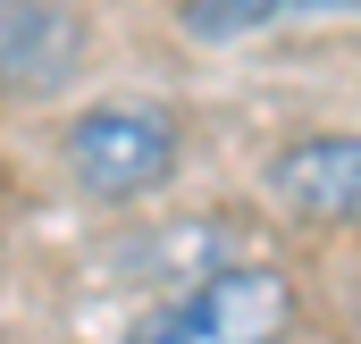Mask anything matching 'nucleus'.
<instances>
[{
    "label": "nucleus",
    "mask_w": 361,
    "mask_h": 344,
    "mask_svg": "<svg viewBox=\"0 0 361 344\" xmlns=\"http://www.w3.org/2000/svg\"><path fill=\"white\" fill-rule=\"evenodd\" d=\"M294 311L302 302L277 260H227V269L193 277L177 302L143 311L126 344H286Z\"/></svg>",
    "instance_id": "obj_1"
},
{
    "label": "nucleus",
    "mask_w": 361,
    "mask_h": 344,
    "mask_svg": "<svg viewBox=\"0 0 361 344\" xmlns=\"http://www.w3.org/2000/svg\"><path fill=\"white\" fill-rule=\"evenodd\" d=\"M59 152H68V176L92 202H143V193H160L177 176L185 135H177V118L152 109V101H92L85 118H68Z\"/></svg>",
    "instance_id": "obj_2"
},
{
    "label": "nucleus",
    "mask_w": 361,
    "mask_h": 344,
    "mask_svg": "<svg viewBox=\"0 0 361 344\" xmlns=\"http://www.w3.org/2000/svg\"><path fill=\"white\" fill-rule=\"evenodd\" d=\"M92 25L76 0H0V101H51L76 85Z\"/></svg>",
    "instance_id": "obj_3"
},
{
    "label": "nucleus",
    "mask_w": 361,
    "mask_h": 344,
    "mask_svg": "<svg viewBox=\"0 0 361 344\" xmlns=\"http://www.w3.org/2000/svg\"><path fill=\"white\" fill-rule=\"evenodd\" d=\"M277 210L311 219V227H345L361 219V135H302L261 168Z\"/></svg>",
    "instance_id": "obj_4"
},
{
    "label": "nucleus",
    "mask_w": 361,
    "mask_h": 344,
    "mask_svg": "<svg viewBox=\"0 0 361 344\" xmlns=\"http://www.w3.org/2000/svg\"><path fill=\"white\" fill-rule=\"evenodd\" d=\"M286 8H294V0H193L185 25H193V42H235V34H252V25L286 17Z\"/></svg>",
    "instance_id": "obj_5"
}]
</instances>
